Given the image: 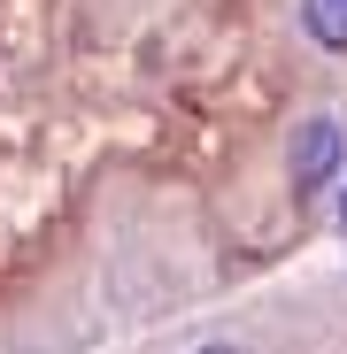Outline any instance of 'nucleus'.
<instances>
[{
    "mask_svg": "<svg viewBox=\"0 0 347 354\" xmlns=\"http://www.w3.org/2000/svg\"><path fill=\"white\" fill-rule=\"evenodd\" d=\"M347 162V131H339V115H309V124L294 131V147H285V169H294V193L317 201L332 177Z\"/></svg>",
    "mask_w": 347,
    "mask_h": 354,
    "instance_id": "1",
    "label": "nucleus"
},
{
    "mask_svg": "<svg viewBox=\"0 0 347 354\" xmlns=\"http://www.w3.org/2000/svg\"><path fill=\"white\" fill-rule=\"evenodd\" d=\"M301 24L324 54H347V0H301Z\"/></svg>",
    "mask_w": 347,
    "mask_h": 354,
    "instance_id": "2",
    "label": "nucleus"
},
{
    "mask_svg": "<svg viewBox=\"0 0 347 354\" xmlns=\"http://www.w3.org/2000/svg\"><path fill=\"white\" fill-rule=\"evenodd\" d=\"M201 354H240V346H201Z\"/></svg>",
    "mask_w": 347,
    "mask_h": 354,
    "instance_id": "3",
    "label": "nucleus"
},
{
    "mask_svg": "<svg viewBox=\"0 0 347 354\" xmlns=\"http://www.w3.org/2000/svg\"><path fill=\"white\" fill-rule=\"evenodd\" d=\"M339 231H347V201H339Z\"/></svg>",
    "mask_w": 347,
    "mask_h": 354,
    "instance_id": "4",
    "label": "nucleus"
}]
</instances>
